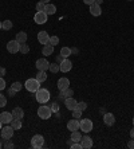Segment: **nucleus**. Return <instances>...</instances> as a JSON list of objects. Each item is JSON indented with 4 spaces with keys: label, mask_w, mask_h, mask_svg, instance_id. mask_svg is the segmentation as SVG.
<instances>
[{
    "label": "nucleus",
    "mask_w": 134,
    "mask_h": 149,
    "mask_svg": "<svg viewBox=\"0 0 134 149\" xmlns=\"http://www.w3.org/2000/svg\"><path fill=\"white\" fill-rule=\"evenodd\" d=\"M35 97H36V101H38L39 104H47L48 101H50V98H51V95H50V91L47 89H42L40 87L35 93Z\"/></svg>",
    "instance_id": "1"
},
{
    "label": "nucleus",
    "mask_w": 134,
    "mask_h": 149,
    "mask_svg": "<svg viewBox=\"0 0 134 149\" xmlns=\"http://www.w3.org/2000/svg\"><path fill=\"white\" fill-rule=\"evenodd\" d=\"M24 87H26L30 93H36V91L40 89V82H39L36 78H30V79L26 81Z\"/></svg>",
    "instance_id": "2"
},
{
    "label": "nucleus",
    "mask_w": 134,
    "mask_h": 149,
    "mask_svg": "<svg viewBox=\"0 0 134 149\" xmlns=\"http://www.w3.org/2000/svg\"><path fill=\"white\" fill-rule=\"evenodd\" d=\"M51 114H52V110L50 106H47V105H42V106H39L38 109V116L39 118H42V120H48V118H51Z\"/></svg>",
    "instance_id": "3"
},
{
    "label": "nucleus",
    "mask_w": 134,
    "mask_h": 149,
    "mask_svg": "<svg viewBox=\"0 0 134 149\" xmlns=\"http://www.w3.org/2000/svg\"><path fill=\"white\" fill-rule=\"evenodd\" d=\"M44 145V137L42 134H35L31 139V146L34 149H40Z\"/></svg>",
    "instance_id": "4"
},
{
    "label": "nucleus",
    "mask_w": 134,
    "mask_h": 149,
    "mask_svg": "<svg viewBox=\"0 0 134 149\" xmlns=\"http://www.w3.org/2000/svg\"><path fill=\"white\" fill-rule=\"evenodd\" d=\"M93 128H94V124H93L91 120H89V118H85V120L81 121V126H79V129H81L82 132L90 133L91 130H93Z\"/></svg>",
    "instance_id": "5"
},
{
    "label": "nucleus",
    "mask_w": 134,
    "mask_h": 149,
    "mask_svg": "<svg viewBox=\"0 0 134 149\" xmlns=\"http://www.w3.org/2000/svg\"><path fill=\"white\" fill-rule=\"evenodd\" d=\"M7 51L10 54H16L20 51V43L17 40H10L7 43Z\"/></svg>",
    "instance_id": "6"
},
{
    "label": "nucleus",
    "mask_w": 134,
    "mask_h": 149,
    "mask_svg": "<svg viewBox=\"0 0 134 149\" xmlns=\"http://www.w3.org/2000/svg\"><path fill=\"white\" fill-rule=\"evenodd\" d=\"M47 17H48V15L46 14L44 11H38L34 16V22L36 24H44L46 22H47Z\"/></svg>",
    "instance_id": "7"
},
{
    "label": "nucleus",
    "mask_w": 134,
    "mask_h": 149,
    "mask_svg": "<svg viewBox=\"0 0 134 149\" xmlns=\"http://www.w3.org/2000/svg\"><path fill=\"white\" fill-rule=\"evenodd\" d=\"M14 130L15 129L12 128V126H4V128H1V130H0V133H1V137H3V140H11L12 137H14Z\"/></svg>",
    "instance_id": "8"
},
{
    "label": "nucleus",
    "mask_w": 134,
    "mask_h": 149,
    "mask_svg": "<svg viewBox=\"0 0 134 149\" xmlns=\"http://www.w3.org/2000/svg\"><path fill=\"white\" fill-rule=\"evenodd\" d=\"M59 69H60L62 73H67V71H70L72 69V62L69 58H65L62 62L59 63Z\"/></svg>",
    "instance_id": "9"
},
{
    "label": "nucleus",
    "mask_w": 134,
    "mask_h": 149,
    "mask_svg": "<svg viewBox=\"0 0 134 149\" xmlns=\"http://www.w3.org/2000/svg\"><path fill=\"white\" fill-rule=\"evenodd\" d=\"M35 66H36V69H38V70L47 71V70L50 69V62H48L46 58H40V59H38V61H36Z\"/></svg>",
    "instance_id": "10"
},
{
    "label": "nucleus",
    "mask_w": 134,
    "mask_h": 149,
    "mask_svg": "<svg viewBox=\"0 0 134 149\" xmlns=\"http://www.w3.org/2000/svg\"><path fill=\"white\" fill-rule=\"evenodd\" d=\"M103 122H105V125H107V126H113V125L115 124V116H114L113 113H105V114H103Z\"/></svg>",
    "instance_id": "11"
},
{
    "label": "nucleus",
    "mask_w": 134,
    "mask_h": 149,
    "mask_svg": "<svg viewBox=\"0 0 134 149\" xmlns=\"http://www.w3.org/2000/svg\"><path fill=\"white\" fill-rule=\"evenodd\" d=\"M65 105H66V108L69 109V110H74V109L78 108V102H76L75 98H72V97H69V98H66L65 100Z\"/></svg>",
    "instance_id": "12"
},
{
    "label": "nucleus",
    "mask_w": 134,
    "mask_h": 149,
    "mask_svg": "<svg viewBox=\"0 0 134 149\" xmlns=\"http://www.w3.org/2000/svg\"><path fill=\"white\" fill-rule=\"evenodd\" d=\"M81 145H82L83 149H90L93 146V139L89 137V136H82V139H81Z\"/></svg>",
    "instance_id": "13"
},
{
    "label": "nucleus",
    "mask_w": 134,
    "mask_h": 149,
    "mask_svg": "<svg viewBox=\"0 0 134 149\" xmlns=\"http://www.w3.org/2000/svg\"><path fill=\"white\" fill-rule=\"evenodd\" d=\"M79 126H81V121H78L76 118L70 120V121L67 122V129H69L70 132H75V130H78Z\"/></svg>",
    "instance_id": "14"
},
{
    "label": "nucleus",
    "mask_w": 134,
    "mask_h": 149,
    "mask_svg": "<svg viewBox=\"0 0 134 149\" xmlns=\"http://www.w3.org/2000/svg\"><path fill=\"white\" fill-rule=\"evenodd\" d=\"M12 118H14L12 117V113H10V111H3V113H0V121L6 125L11 124Z\"/></svg>",
    "instance_id": "15"
},
{
    "label": "nucleus",
    "mask_w": 134,
    "mask_h": 149,
    "mask_svg": "<svg viewBox=\"0 0 134 149\" xmlns=\"http://www.w3.org/2000/svg\"><path fill=\"white\" fill-rule=\"evenodd\" d=\"M38 40H39V43L43 46L48 45V42H50V35H48L46 31H40L38 34Z\"/></svg>",
    "instance_id": "16"
},
{
    "label": "nucleus",
    "mask_w": 134,
    "mask_h": 149,
    "mask_svg": "<svg viewBox=\"0 0 134 149\" xmlns=\"http://www.w3.org/2000/svg\"><path fill=\"white\" fill-rule=\"evenodd\" d=\"M70 86V81L69 78H66V77H62V78H59L58 81V89L60 91L65 90V89H67V87Z\"/></svg>",
    "instance_id": "17"
},
{
    "label": "nucleus",
    "mask_w": 134,
    "mask_h": 149,
    "mask_svg": "<svg viewBox=\"0 0 134 149\" xmlns=\"http://www.w3.org/2000/svg\"><path fill=\"white\" fill-rule=\"evenodd\" d=\"M90 14L93 15V16H101L102 14V10H101V6L99 4H91L90 6Z\"/></svg>",
    "instance_id": "18"
},
{
    "label": "nucleus",
    "mask_w": 134,
    "mask_h": 149,
    "mask_svg": "<svg viewBox=\"0 0 134 149\" xmlns=\"http://www.w3.org/2000/svg\"><path fill=\"white\" fill-rule=\"evenodd\" d=\"M12 117L17 118V120H23L24 118V110L22 108H19V106L14 108V110H12Z\"/></svg>",
    "instance_id": "19"
},
{
    "label": "nucleus",
    "mask_w": 134,
    "mask_h": 149,
    "mask_svg": "<svg viewBox=\"0 0 134 149\" xmlns=\"http://www.w3.org/2000/svg\"><path fill=\"white\" fill-rule=\"evenodd\" d=\"M52 52H54V46H52V45H50V43H48V45L43 46V49H42V54H43L44 56L51 55Z\"/></svg>",
    "instance_id": "20"
},
{
    "label": "nucleus",
    "mask_w": 134,
    "mask_h": 149,
    "mask_svg": "<svg viewBox=\"0 0 134 149\" xmlns=\"http://www.w3.org/2000/svg\"><path fill=\"white\" fill-rule=\"evenodd\" d=\"M15 40H17L20 45H22V43H26V42H27V34H26L24 31L17 32V34H16V39H15Z\"/></svg>",
    "instance_id": "21"
},
{
    "label": "nucleus",
    "mask_w": 134,
    "mask_h": 149,
    "mask_svg": "<svg viewBox=\"0 0 134 149\" xmlns=\"http://www.w3.org/2000/svg\"><path fill=\"white\" fill-rule=\"evenodd\" d=\"M44 12L47 15H54L56 12V7L54 6V4H46V8H44Z\"/></svg>",
    "instance_id": "22"
},
{
    "label": "nucleus",
    "mask_w": 134,
    "mask_h": 149,
    "mask_svg": "<svg viewBox=\"0 0 134 149\" xmlns=\"http://www.w3.org/2000/svg\"><path fill=\"white\" fill-rule=\"evenodd\" d=\"M81 139H82V134H81V132H78V130H75V132H71V137H70V140H71L72 142H81Z\"/></svg>",
    "instance_id": "23"
},
{
    "label": "nucleus",
    "mask_w": 134,
    "mask_h": 149,
    "mask_svg": "<svg viewBox=\"0 0 134 149\" xmlns=\"http://www.w3.org/2000/svg\"><path fill=\"white\" fill-rule=\"evenodd\" d=\"M35 78L39 81V82H44L46 79H47V74H46V71H43V70H39L38 71V74L35 75Z\"/></svg>",
    "instance_id": "24"
},
{
    "label": "nucleus",
    "mask_w": 134,
    "mask_h": 149,
    "mask_svg": "<svg viewBox=\"0 0 134 149\" xmlns=\"http://www.w3.org/2000/svg\"><path fill=\"white\" fill-rule=\"evenodd\" d=\"M11 126H12L15 130H19V129H22V120L12 118V121H11Z\"/></svg>",
    "instance_id": "25"
},
{
    "label": "nucleus",
    "mask_w": 134,
    "mask_h": 149,
    "mask_svg": "<svg viewBox=\"0 0 134 149\" xmlns=\"http://www.w3.org/2000/svg\"><path fill=\"white\" fill-rule=\"evenodd\" d=\"M60 55H62L63 58H69V56L71 55V49H70V47H62V49H60Z\"/></svg>",
    "instance_id": "26"
},
{
    "label": "nucleus",
    "mask_w": 134,
    "mask_h": 149,
    "mask_svg": "<svg viewBox=\"0 0 134 149\" xmlns=\"http://www.w3.org/2000/svg\"><path fill=\"white\" fill-rule=\"evenodd\" d=\"M62 93V95L65 97V100L66 98H69V97H72L74 95V90L72 89H70V87H67V89H65V90H62L60 91Z\"/></svg>",
    "instance_id": "27"
},
{
    "label": "nucleus",
    "mask_w": 134,
    "mask_h": 149,
    "mask_svg": "<svg viewBox=\"0 0 134 149\" xmlns=\"http://www.w3.org/2000/svg\"><path fill=\"white\" fill-rule=\"evenodd\" d=\"M50 71H51V73H54V74H56L58 73V71H60V69H59V63H50Z\"/></svg>",
    "instance_id": "28"
},
{
    "label": "nucleus",
    "mask_w": 134,
    "mask_h": 149,
    "mask_svg": "<svg viewBox=\"0 0 134 149\" xmlns=\"http://www.w3.org/2000/svg\"><path fill=\"white\" fill-rule=\"evenodd\" d=\"M11 87L17 93V91H20L22 89H23V85H22V82H14L12 85H11Z\"/></svg>",
    "instance_id": "29"
},
{
    "label": "nucleus",
    "mask_w": 134,
    "mask_h": 149,
    "mask_svg": "<svg viewBox=\"0 0 134 149\" xmlns=\"http://www.w3.org/2000/svg\"><path fill=\"white\" fill-rule=\"evenodd\" d=\"M19 52H22V54H28V52H30V46L26 45V43H22L20 45V51Z\"/></svg>",
    "instance_id": "30"
},
{
    "label": "nucleus",
    "mask_w": 134,
    "mask_h": 149,
    "mask_svg": "<svg viewBox=\"0 0 134 149\" xmlns=\"http://www.w3.org/2000/svg\"><path fill=\"white\" fill-rule=\"evenodd\" d=\"M11 28H12V22H11V20H4L3 22V30L10 31Z\"/></svg>",
    "instance_id": "31"
},
{
    "label": "nucleus",
    "mask_w": 134,
    "mask_h": 149,
    "mask_svg": "<svg viewBox=\"0 0 134 149\" xmlns=\"http://www.w3.org/2000/svg\"><path fill=\"white\" fill-rule=\"evenodd\" d=\"M50 45L52 46H58L59 45V38L56 36V35H54V36H50V42H48Z\"/></svg>",
    "instance_id": "32"
},
{
    "label": "nucleus",
    "mask_w": 134,
    "mask_h": 149,
    "mask_svg": "<svg viewBox=\"0 0 134 149\" xmlns=\"http://www.w3.org/2000/svg\"><path fill=\"white\" fill-rule=\"evenodd\" d=\"M82 117V110H79L78 108L72 110V118H81Z\"/></svg>",
    "instance_id": "33"
},
{
    "label": "nucleus",
    "mask_w": 134,
    "mask_h": 149,
    "mask_svg": "<svg viewBox=\"0 0 134 149\" xmlns=\"http://www.w3.org/2000/svg\"><path fill=\"white\" fill-rule=\"evenodd\" d=\"M7 105V97H4L3 94H0V108H4Z\"/></svg>",
    "instance_id": "34"
},
{
    "label": "nucleus",
    "mask_w": 134,
    "mask_h": 149,
    "mask_svg": "<svg viewBox=\"0 0 134 149\" xmlns=\"http://www.w3.org/2000/svg\"><path fill=\"white\" fill-rule=\"evenodd\" d=\"M44 8H46V4L43 1H38L36 3V11H44Z\"/></svg>",
    "instance_id": "35"
},
{
    "label": "nucleus",
    "mask_w": 134,
    "mask_h": 149,
    "mask_svg": "<svg viewBox=\"0 0 134 149\" xmlns=\"http://www.w3.org/2000/svg\"><path fill=\"white\" fill-rule=\"evenodd\" d=\"M86 108H87V104H86V102H78V109H79V110L85 111V110H86Z\"/></svg>",
    "instance_id": "36"
},
{
    "label": "nucleus",
    "mask_w": 134,
    "mask_h": 149,
    "mask_svg": "<svg viewBox=\"0 0 134 149\" xmlns=\"http://www.w3.org/2000/svg\"><path fill=\"white\" fill-rule=\"evenodd\" d=\"M50 108H51L52 113H58V111H59V105L56 104V102H54V104H52L51 106H50Z\"/></svg>",
    "instance_id": "37"
},
{
    "label": "nucleus",
    "mask_w": 134,
    "mask_h": 149,
    "mask_svg": "<svg viewBox=\"0 0 134 149\" xmlns=\"http://www.w3.org/2000/svg\"><path fill=\"white\" fill-rule=\"evenodd\" d=\"M70 148L71 149H82V145H81V142H74V144L70 145Z\"/></svg>",
    "instance_id": "38"
},
{
    "label": "nucleus",
    "mask_w": 134,
    "mask_h": 149,
    "mask_svg": "<svg viewBox=\"0 0 134 149\" xmlns=\"http://www.w3.org/2000/svg\"><path fill=\"white\" fill-rule=\"evenodd\" d=\"M4 89H6V81L3 77H0V90H4Z\"/></svg>",
    "instance_id": "39"
},
{
    "label": "nucleus",
    "mask_w": 134,
    "mask_h": 149,
    "mask_svg": "<svg viewBox=\"0 0 134 149\" xmlns=\"http://www.w3.org/2000/svg\"><path fill=\"white\" fill-rule=\"evenodd\" d=\"M6 73H7V70H6V67H0V77H4L6 75Z\"/></svg>",
    "instance_id": "40"
},
{
    "label": "nucleus",
    "mask_w": 134,
    "mask_h": 149,
    "mask_svg": "<svg viewBox=\"0 0 134 149\" xmlns=\"http://www.w3.org/2000/svg\"><path fill=\"white\" fill-rule=\"evenodd\" d=\"M127 146H129L130 149H134V139H131L130 141L127 142Z\"/></svg>",
    "instance_id": "41"
},
{
    "label": "nucleus",
    "mask_w": 134,
    "mask_h": 149,
    "mask_svg": "<svg viewBox=\"0 0 134 149\" xmlns=\"http://www.w3.org/2000/svg\"><path fill=\"white\" fill-rule=\"evenodd\" d=\"M83 3L87 4V6H91V4L95 3V0H83Z\"/></svg>",
    "instance_id": "42"
},
{
    "label": "nucleus",
    "mask_w": 134,
    "mask_h": 149,
    "mask_svg": "<svg viewBox=\"0 0 134 149\" xmlns=\"http://www.w3.org/2000/svg\"><path fill=\"white\" fill-rule=\"evenodd\" d=\"M78 49H76V47H72L71 49V55H78Z\"/></svg>",
    "instance_id": "43"
},
{
    "label": "nucleus",
    "mask_w": 134,
    "mask_h": 149,
    "mask_svg": "<svg viewBox=\"0 0 134 149\" xmlns=\"http://www.w3.org/2000/svg\"><path fill=\"white\" fill-rule=\"evenodd\" d=\"M8 94H10V95H11V97H14V95H15V94H16V91H15V90H14V89H12V87H11V89H10V90H8Z\"/></svg>",
    "instance_id": "44"
},
{
    "label": "nucleus",
    "mask_w": 134,
    "mask_h": 149,
    "mask_svg": "<svg viewBox=\"0 0 134 149\" xmlns=\"http://www.w3.org/2000/svg\"><path fill=\"white\" fill-rule=\"evenodd\" d=\"M14 144H11V142H7V144H6V145H4V148L6 149H10V148H14Z\"/></svg>",
    "instance_id": "45"
},
{
    "label": "nucleus",
    "mask_w": 134,
    "mask_h": 149,
    "mask_svg": "<svg viewBox=\"0 0 134 149\" xmlns=\"http://www.w3.org/2000/svg\"><path fill=\"white\" fill-rule=\"evenodd\" d=\"M63 59H65V58H63V56L60 55V54H59V55L56 56V62H58V63H60V62H62V61H63Z\"/></svg>",
    "instance_id": "46"
},
{
    "label": "nucleus",
    "mask_w": 134,
    "mask_h": 149,
    "mask_svg": "<svg viewBox=\"0 0 134 149\" xmlns=\"http://www.w3.org/2000/svg\"><path fill=\"white\" fill-rule=\"evenodd\" d=\"M130 137H131V139H134V128L130 129Z\"/></svg>",
    "instance_id": "47"
},
{
    "label": "nucleus",
    "mask_w": 134,
    "mask_h": 149,
    "mask_svg": "<svg viewBox=\"0 0 134 149\" xmlns=\"http://www.w3.org/2000/svg\"><path fill=\"white\" fill-rule=\"evenodd\" d=\"M102 3H103V0H95V4H99V6H101Z\"/></svg>",
    "instance_id": "48"
},
{
    "label": "nucleus",
    "mask_w": 134,
    "mask_h": 149,
    "mask_svg": "<svg viewBox=\"0 0 134 149\" xmlns=\"http://www.w3.org/2000/svg\"><path fill=\"white\" fill-rule=\"evenodd\" d=\"M40 1H43L44 4H48V3H50V0H40Z\"/></svg>",
    "instance_id": "49"
},
{
    "label": "nucleus",
    "mask_w": 134,
    "mask_h": 149,
    "mask_svg": "<svg viewBox=\"0 0 134 149\" xmlns=\"http://www.w3.org/2000/svg\"><path fill=\"white\" fill-rule=\"evenodd\" d=\"M3 28V22H0V30Z\"/></svg>",
    "instance_id": "50"
},
{
    "label": "nucleus",
    "mask_w": 134,
    "mask_h": 149,
    "mask_svg": "<svg viewBox=\"0 0 134 149\" xmlns=\"http://www.w3.org/2000/svg\"><path fill=\"white\" fill-rule=\"evenodd\" d=\"M1 128H3V122L0 121V130H1Z\"/></svg>",
    "instance_id": "51"
},
{
    "label": "nucleus",
    "mask_w": 134,
    "mask_h": 149,
    "mask_svg": "<svg viewBox=\"0 0 134 149\" xmlns=\"http://www.w3.org/2000/svg\"><path fill=\"white\" fill-rule=\"evenodd\" d=\"M133 125H134V117H133Z\"/></svg>",
    "instance_id": "52"
},
{
    "label": "nucleus",
    "mask_w": 134,
    "mask_h": 149,
    "mask_svg": "<svg viewBox=\"0 0 134 149\" xmlns=\"http://www.w3.org/2000/svg\"><path fill=\"white\" fill-rule=\"evenodd\" d=\"M0 148H1V142H0Z\"/></svg>",
    "instance_id": "53"
},
{
    "label": "nucleus",
    "mask_w": 134,
    "mask_h": 149,
    "mask_svg": "<svg viewBox=\"0 0 134 149\" xmlns=\"http://www.w3.org/2000/svg\"><path fill=\"white\" fill-rule=\"evenodd\" d=\"M127 1H133V0H127Z\"/></svg>",
    "instance_id": "54"
}]
</instances>
